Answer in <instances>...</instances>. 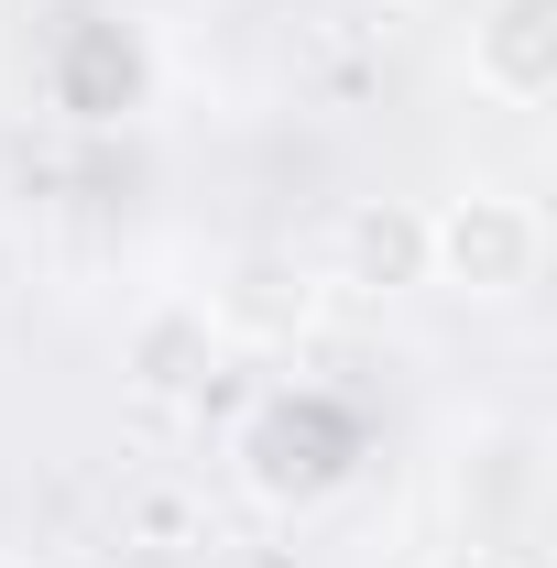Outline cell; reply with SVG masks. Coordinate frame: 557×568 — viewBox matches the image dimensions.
Instances as JSON below:
<instances>
[{"instance_id": "cell-1", "label": "cell", "mask_w": 557, "mask_h": 568, "mask_svg": "<svg viewBox=\"0 0 557 568\" xmlns=\"http://www.w3.org/2000/svg\"><path fill=\"white\" fill-rule=\"evenodd\" d=\"M547 274V209L514 186H459L426 209V284L470 295V306H514Z\"/></svg>"}, {"instance_id": "cell-2", "label": "cell", "mask_w": 557, "mask_h": 568, "mask_svg": "<svg viewBox=\"0 0 557 568\" xmlns=\"http://www.w3.org/2000/svg\"><path fill=\"white\" fill-rule=\"evenodd\" d=\"M219 317V339L230 351H295V339H317V317H328V274L306 263V252H284V241H252V252H230L198 295Z\"/></svg>"}, {"instance_id": "cell-3", "label": "cell", "mask_w": 557, "mask_h": 568, "mask_svg": "<svg viewBox=\"0 0 557 568\" xmlns=\"http://www.w3.org/2000/svg\"><path fill=\"white\" fill-rule=\"evenodd\" d=\"M219 361H230V339H219V317L198 295H153V306H132V328H121V372H132L142 405H198L219 383Z\"/></svg>"}, {"instance_id": "cell-4", "label": "cell", "mask_w": 557, "mask_h": 568, "mask_svg": "<svg viewBox=\"0 0 557 568\" xmlns=\"http://www.w3.org/2000/svg\"><path fill=\"white\" fill-rule=\"evenodd\" d=\"M470 88L492 110L557 99V0H470Z\"/></svg>"}, {"instance_id": "cell-5", "label": "cell", "mask_w": 557, "mask_h": 568, "mask_svg": "<svg viewBox=\"0 0 557 568\" xmlns=\"http://www.w3.org/2000/svg\"><path fill=\"white\" fill-rule=\"evenodd\" d=\"M317 274L350 284V295H416L426 284V209H405V197H350Z\"/></svg>"}, {"instance_id": "cell-6", "label": "cell", "mask_w": 557, "mask_h": 568, "mask_svg": "<svg viewBox=\"0 0 557 568\" xmlns=\"http://www.w3.org/2000/svg\"><path fill=\"white\" fill-rule=\"evenodd\" d=\"M241 481H252V503H274V514H306V503L340 493V459H328V437L295 426V405H263V416L241 426Z\"/></svg>"}, {"instance_id": "cell-7", "label": "cell", "mask_w": 557, "mask_h": 568, "mask_svg": "<svg viewBox=\"0 0 557 568\" xmlns=\"http://www.w3.org/2000/svg\"><path fill=\"white\" fill-rule=\"evenodd\" d=\"M448 493H459V514H470V547H503V525H514L525 493H536V448H525V437H482V448H459Z\"/></svg>"}, {"instance_id": "cell-8", "label": "cell", "mask_w": 557, "mask_h": 568, "mask_svg": "<svg viewBox=\"0 0 557 568\" xmlns=\"http://www.w3.org/2000/svg\"><path fill=\"white\" fill-rule=\"evenodd\" d=\"M437 568H514V558H503V547H470V536H459V547H448Z\"/></svg>"}, {"instance_id": "cell-9", "label": "cell", "mask_w": 557, "mask_h": 568, "mask_svg": "<svg viewBox=\"0 0 557 568\" xmlns=\"http://www.w3.org/2000/svg\"><path fill=\"white\" fill-rule=\"evenodd\" d=\"M383 11H437V0H383Z\"/></svg>"}, {"instance_id": "cell-10", "label": "cell", "mask_w": 557, "mask_h": 568, "mask_svg": "<svg viewBox=\"0 0 557 568\" xmlns=\"http://www.w3.org/2000/svg\"><path fill=\"white\" fill-rule=\"evenodd\" d=\"M0 568H44V558H0Z\"/></svg>"}]
</instances>
